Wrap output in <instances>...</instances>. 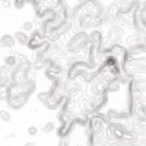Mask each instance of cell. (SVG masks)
<instances>
[{
    "label": "cell",
    "mask_w": 146,
    "mask_h": 146,
    "mask_svg": "<svg viewBox=\"0 0 146 146\" xmlns=\"http://www.w3.org/2000/svg\"><path fill=\"white\" fill-rule=\"evenodd\" d=\"M16 41L13 37H11V36H5L3 37V40L0 41V46L1 47H6V48H12L15 46Z\"/></svg>",
    "instance_id": "1"
},
{
    "label": "cell",
    "mask_w": 146,
    "mask_h": 146,
    "mask_svg": "<svg viewBox=\"0 0 146 146\" xmlns=\"http://www.w3.org/2000/svg\"><path fill=\"white\" fill-rule=\"evenodd\" d=\"M54 129H55V125L49 121V122H47V123L43 126V128H42V132L46 133V134H48V133H52Z\"/></svg>",
    "instance_id": "2"
},
{
    "label": "cell",
    "mask_w": 146,
    "mask_h": 146,
    "mask_svg": "<svg viewBox=\"0 0 146 146\" xmlns=\"http://www.w3.org/2000/svg\"><path fill=\"white\" fill-rule=\"evenodd\" d=\"M0 120L4 121V122H9L11 120V115L9 111L6 110H0Z\"/></svg>",
    "instance_id": "3"
},
{
    "label": "cell",
    "mask_w": 146,
    "mask_h": 146,
    "mask_svg": "<svg viewBox=\"0 0 146 146\" xmlns=\"http://www.w3.org/2000/svg\"><path fill=\"white\" fill-rule=\"evenodd\" d=\"M38 133V128L37 127H35V126H30L29 128H28V134L29 135H31V137H35L36 134Z\"/></svg>",
    "instance_id": "4"
},
{
    "label": "cell",
    "mask_w": 146,
    "mask_h": 146,
    "mask_svg": "<svg viewBox=\"0 0 146 146\" xmlns=\"http://www.w3.org/2000/svg\"><path fill=\"white\" fill-rule=\"evenodd\" d=\"M23 28H24V30H25V31H29V30L33 29V25H31V23H24Z\"/></svg>",
    "instance_id": "5"
},
{
    "label": "cell",
    "mask_w": 146,
    "mask_h": 146,
    "mask_svg": "<svg viewBox=\"0 0 146 146\" xmlns=\"http://www.w3.org/2000/svg\"><path fill=\"white\" fill-rule=\"evenodd\" d=\"M24 146H36L34 143H31V141H28V143H25V145Z\"/></svg>",
    "instance_id": "6"
}]
</instances>
